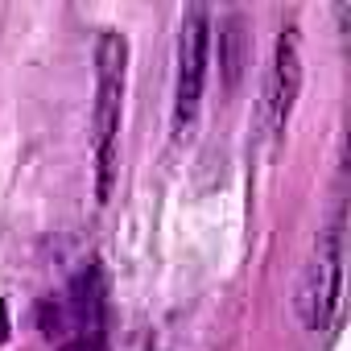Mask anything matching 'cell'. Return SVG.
Masks as SVG:
<instances>
[{
  "instance_id": "obj_1",
  "label": "cell",
  "mask_w": 351,
  "mask_h": 351,
  "mask_svg": "<svg viewBox=\"0 0 351 351\" xmlns=\"http://www.w3.org/2000/svg\"><path fill=\"white\" fill-rule=\"evenodd\" d=\"M124 79H128V42L116 29L99 34L95 46V112H91V149H95V195L108 203L116 182L120 153V116H124Z\"/></svg>"
},
{
  "instance_id": "obj_2",
  "label": "cell",
  "mask_w": 351,
  "mask_h": 351,
  "mask_svg": "<svg viewBox=\"0 0 351 351\" xmlns=\"http://www.w3.org/2000/svg\"><path fill=\"white\" fill-rule=\"evenodd\" d=\"M207 46H211V17L203 5L182 13L178 29V79H173V136L186 141L199 120L203 83H207Z\"/></svg>"
},
{
  "instance_id": "obj_3",
  "label": "cell",
  "mask_w": 351,
  "mask_h": 351,
  "mask_svg": "<svg viewBox=\"0 0 351 351\" xmlns=\"http://www.w3.org/2000/svg\"><path fill=\"white\" fill-rule=\"evenodd\" d=\"M339 281H343V248H339V228H330L318 240L314 261H310L306 281H302V293H298V310H302V322L310 330L330 326L335 306H339Z\"/></svg>"
},
{
  "instance_id": "obj_4",
  "label": "cell",
  "mask_w": 351,
  "mask_h": 351,
  "mask_svg": "<svg viewBox=\"0 0 351 351\" xmlns=\"http://www.w3.org/2000/svg\"><path fill=\"white\" fill-rule=\"evenodd\" d=\"M302 91V46H298V25H285L277 46H273V66L265 83V124L269 132H281L293 116Z\"/></svg>"
},
{
  "instance_id": "obj_5",
  "label": "cell",
  "mask_w": 351,
  "mask_h": 351,
  "mask_svg": "<svg viewBox=\"0 0 351 351\" xmlns=\"http://www.w3.org/2000/svg\"><path fill=\"white\" fill-rule=\"evenodd\" d=\"M58 351H104V285L99 273H79L71 289V335Z\"/></svg>"
},
{
  "instance_id": "obj_6",
  "label": "cell",
  "mask_w": 351,
  "mask_h": 351,
  "mask_svg": "<svg viewBox=\"0 0 351 351\" xmlns=\"http://www.w3.org/2000/svg\"><path fill=\"white\" fill-rule=\"evenodd\" d=\"M9 306H5V298H0V343H9Z\"/></svg>"
}]
</instances>
